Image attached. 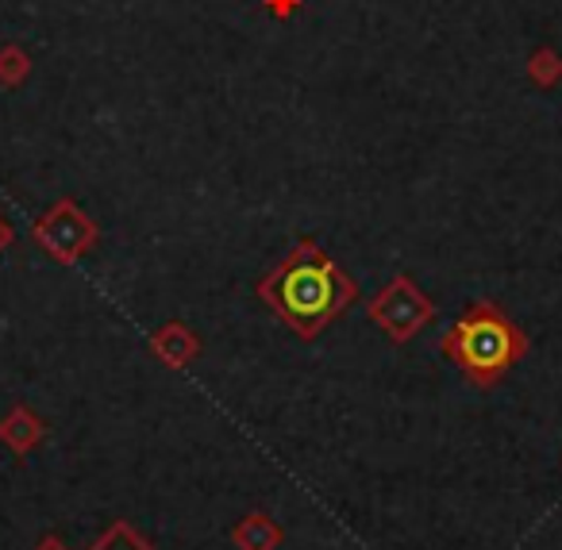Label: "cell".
<instances>
[{
    "label": "cell",
    "mask_w": 562,
    "mask_h": 550,
    "mask_svg": "<svg viewBox=\"0 0 562 550\" xmlns=\"http://www.w3.org/2000/svg\"><path fill=\"white\" fill-rule=\"evenodd\" d=\"M451 355L459 366L477 381H493L516 355H520V339L516 332L497 316V312H474L467 316L451 335Z\"/></svg>",
    "instance_id": "2"
},
{
    "label": "cell",
    "mask_w": 562,
    "mask_h": 550,
    "mask_svg": "<svg viewBox=\"0 0 562 550\" xmlns=\"http://www.w3.org/2000/svg\"><path fill=\"white\" fill-rule=\"evenodd\" d=\"M4 239H9V235H4V227H0V247H4Z\"/></svg>",
    "instance_id": "8"
},
{
    "label": "cell",
    "mask_w": 562,
    "mask_h": 550,
    "mask_svg": "<svg viewBox=\"0 0 562 550\" xmlns=\"http://www.w3.org/2000/svg\"><path fill=\"white\" fill-rule=\"evenodd\" d=\"M382 316H385V324H390L393 332L405 335V332H413V327L420 324L424 308H420L416 301H408V296H405V301H390V304H385Z\"/></svg>",
    "instance_id": "6"
},
{
    "label": "cell",
    "mask_w": 562,
    "mask_h": 550,
    "mask_svg": "<svg viewBox=\"0 0 562 550\" xmlns=\"http://www.w3.org/2000/svg\"><path fill=\"white\" fill-rule=\"evenodd\" d=\"M35 550H70V547H66V539H58V535H43V539L35 542Z\"/></svg>",
    "instance_id": "7"
},
{
    "label": "cell",
    "mask_w": 562,
    "mask_h": 550,
    "mask_svg": "<svg viewBox=\"0 0 562 550\" xmlns=\"http://www.w3.org/2000/svg\"><path fill=\"white\" fill-rule=\"evenodd\" d=\"M89 550H155V547H150L147 535L135 531L127 519H116V524H109V531L97 535Z\"/></svg>",
    "instance_id": "4"
},
{
    "label": "cell",
    "mask_w": 562,
    "mask_h": 550,
    "mask_svg": "<svg viewBox=\"0 0 562 550\" xmlns=\"http://www.w3.org/2000/svg\"><path fill=\"white\" fill-rule=\"evenodd\" d=\"M281 539H285V531H281L278 519L266 516V512H250V516H243L239 524L232 527L235 550H278Z\"/></svg>",
    "instance_id": "3"
},
{
    "label": "cell",
    "mask_w": 562,
    "mask_h": 550,
    "mask_svg": "<svg viewBox=\"0 0 562 550\" xmlns=\"http://www.w3.org/2000/svg\"><path fill=\"white\" fill-rule=\"evenodd\" d=\"M270 301L281 316L297 324L301 332H316L328 324L347 301H351V285L347 278L313 250V255L293 258L278 278L270 281Z\"/></svg>",
    "instance_id": "1"
},
{
    "label": "cell",
    "mask_w": 562,
    "mask_h": 550,
    "mask_svg": "<svg viewBox=\"0 0 562 550\" xmlns=\"http://www.w3.org/2000/svg\"><path fill=\"white\" fill-rule=\"evenodd\" d=\"M40 419H32V416H24V412H16V416L9 419V424L0 427V439L9 442L16 454H27V450L40 442Z\"/></svg>",
    "instance_id": "5"
}]
</instances>
